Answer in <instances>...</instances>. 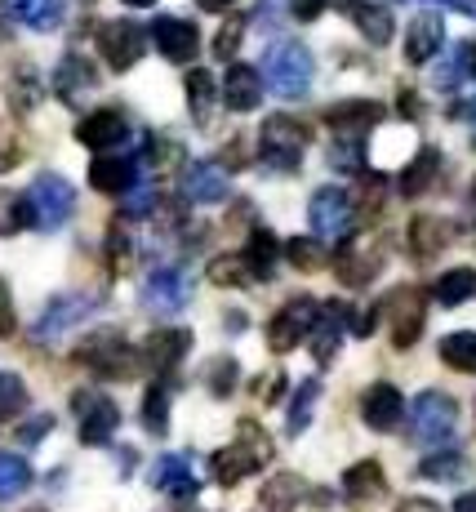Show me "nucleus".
<instances>
[{"label": "nucleus", "mask_w": 476, "mask_h": 512, "mask_svg": "<svg viewBox=\"0 0 476 512\" xmlns=\"http://www.w3.org/2000/svg\"><path fill=\"white\" fill-rule=\"evenodd\" d=\"M361 419L370 423L374 432H396L405 423V397H401V388H392V383H374V388L361 397Z\"/></svg>", "instance_id": "nucleus-13"}, {"label": "nucleus", "mask_w": 476, "mask_h": 512, "mask_svg": "<svg viewBox=\"0 0 476 512\" xmlns=\"http://www.w3.org/2000/svg\"><path fill=\"white\" fill-rule=\"evenodd\" d=\"M339 9H343L347 18H352L356 32H361L370 45H388V41H392V32H396L392 9L374 5V0H339Z\"/></svg>", "instance_id": "nucleus-16"}, {"label": "nucleus", "mask_w": 476, "mask_h": 512, "mask_svg": "<svg viewBox=\"0 0 476 512\" xmlns=\"http://www.w3.org/2000/svg\"><path fill=\"white\" fill-rule=\"evenodd\" d=\"M388 116V107L383 103H370V98H361V103H334L330 112H325V125H330L334 134H365V130H374V125Z\"/></svg>", "instance_id": "nucleus-19"}, {"label": "nucleus", "mask_w": 476, "mask_h": 512, "mask_svg": "<svg viewBox=\"0 0 476 512\" xmlns=\"http://www.w3.org/2000/svg\"><path fill=\"white\" fill-rule=\"evenodd\" d=\"M436 174H441V152L436 147H423L419 156H414L410 165H405L401 174V196H423L428 187L436 183Z\"/></svg>", "instance_id": "nucleus-29"}, {"label": "nucleus", "mask_w": 476, "mask_h": 512, "mask_svg": "<svg viewBox=\"0 0 476 512\" xmlns=\"http://www.w3.org/2000/svg\"><path fill=\"white\" fill-rule=\"evenodd\" d=\"M476 294V272L472 268H450L441 272L432 285V299L441 303V308H459V303H468Z\"/></svg>", "instance_id": "nucleus-30"}, {"label": "nucleus", "mask_w": 476, "mask_h": 512, "mask_svg": "<svg viewBox=\"0 0 476 512\" xmlns=\"http://www.w3.org/2000/svg\"><path fill=\"white\" fill-rule=\"evenodd\" d=\"M352 196L343 187H316L312 201H307V223H312V236L321 245H343L352 236Z\"/></svg>", "instance_id": "nucleus-4"}, {"label": "nucleus", "mask_w": 476, "mask_h": 512, "mask_svg": "<svg viewBox=\"0 0 476 512\" xmlns=\"http://www.w3.org/2000/svg\"><path fill=\"white\" fill-rule=\"evenodd\" d=\"M263 85L272 90L276 98H285V103H299L312 90V76H316V63H312V49L299 45V41H281L267 49L263 58Z\"/></svg>", "instance_id": "nucleus-2"}, {"label": "nucleus", "mask_w": 476, "mask_h": 512, "mask_svg": "<svg viewBox=\"0 0 476 512\" xmlns=\"http://www.w3.org/2000/svg\"><path fill=\"white\" fill-rule=\"evenodd\" d=\"M98 85V76H94V67L85 63L81 54H67L63 63H58V72H54V90L63 103H81V98L89 94Z\"/></svg>", "instance_id": "nucleus-27"}, {"label": "nucleus", "mask_w": 476, "mask_h": 512, "mask_svg": "<svg viewBox=\"0 0 476 512\" xmlns=\"http://www.w3.org/2000/svg\"><path fill=\"white\" fill-rule=\"evenodd\" d=\"M432 5H445V9H459V14H472V0H432Z\"/></svg>", "instance_id": "nucleus-54"}, {"label": "nucleus", "mask_w": 476, "mask_h": 512, "mask_svg": "<svg viewBox=\"0 0 476 512\" xmlns=\"http://www.w3.org/2000/svg\"><path fill=\"white\" fill-rule=\"evenodd\" d=\"M143 428L152 432V437L170 432V388H165V383H152V388L143 392Z\"/></svg>", "instance_id": "nucleus-36"}, {"label": "nucleus", "mask_w": 476, "mask_h": 512, "mask_svg": "<svg viewBox=\"0 0 476 512\" xmlns=\"http://www.w3.org/2000/svg\"><path fill=\"white\" fill-rule=\"evenodd\" d=\"M76 139H81L85 147H94V152H107V147H121L125 139H130V125H125L121 112H89L81 125H76Z\"/></svg>", "instance_id": "nucleus-17"}, {"label": "nucleus", "mask_w": 476, "mask_h": 512, "mask_svg": "<svg viewBox=\"0 0 476 512\" xmlns=\"http://www.w3.org/2000/svg\"><path fill=\"white\" fill-rule=\"evenodd\" d=\"M454 116H463V121H472V130H476V98H468L463 107H454Z\"/></svg>", "instance_id": "nucleus-53"}, {"label": "nucleus", "mask_w": 476, "mask_h": 512, "mask_svg": "<svg viewBox=\"0 0 476 512\" xmlns=\"http://www.w3.org/2000/svg\"><path fill=\"white\" fill-rule=\"evenodd\" d=\"M76 210V187L63 179V174H36L32 187L23 192V201H18V223H27V228L36 232H58L67 219H72Z\"/></svg>", "instance_id": "nucleus-1"}, {"label": "nucleus", "mask_w": 476, "mask_h": 512, "mask_svg": "<svg viewBox=\"0 0 476 512\" xmlns=\"http://www.w3.org/2000/svg\"><path fill=\"white\" fill-rule=\"evenodd\" d=\"M254 277V263L250 254H218L210 263V281L214 285H227V290H241V285H250Z\"/></svg>", "instance_id": "nucleus-35"}, {"label": "nucleus", "mask_w": 476, "mask_h": 512, "mask_svg": "<svg viewBox=\"0 0 476 512\" xmlns=\"http://www.w3.org/2000/svg\"><path fill=\"white\" fill-rule=\"evenodd\" d=\"M419 477L428 481H463L468 477V459H463V450H436L419 464Z\"/></svg>", "instance_id": "nucleus-37"}, {"label": "nucleus", "mask_w": 476, "mask_h": 512, "mask_svg": "<svg viewBox=\"0 0 476 512\" xmlns=\"http://www.w3.org/2000/svg\"><path fill=\"white\" fill-rule=\"evenodd\" d=\"M236 379H241V366H236L232 357H218L210 366V392H214V397H232Z\"/></svg>", "instance_id": "nucleus-44"}, {"label": "nucleus", "mask_w": 476, "mask_h": 512, "mask_svg": "<svg viewBox=\"0 0 476 512\" xmlns=\"http://www.w3.org/2000/svg\"><path fill=\"white\" fill-rule=\"evenodd\" d=\"M0 9L32 32H54L63 23V0H0Z\"/></svg>", "instance_id": "nucleus-25"}, {"label": "nucleus", "mask_w": 476, "mask_h": 512, "mask_svg": "<svg viewBox=\"0 0 476 512\" xmlns=\"http://www.w3.org/2000/svg\"><path fill=\"white\" fill-rule=\"evenodd\" d=\"M441 361L459 374H476V334L472 330H454L441 339Z\"/></svg>", "instance_id": "nucleus-33"}, {"label": "nucleus", "mask_w": 476, "mask_h": 512, "mask_svg": "<svg viewBox=\"0 0 476 512\" xmlns=\"http://www.w3.org/2000/svg\"><path fill=\"white\" fill-rule=\"evenodd\" d=\"M325 9V0H290V14L294 18H303V23H312L316 14Z\"/></svg>", "instance_id": "nucleus-52"}, {"label": "nucleus", "mask_w": 476, "mask_h": 512, "mask_svg": "<svg viewBox=\"0 0 476 512\" xmlns=\"http://www.w3.org/2000/svg\"><path fill=\"white\" fill-rule=\"evenodd\" d=\"M267 459H272V441H267V432L259 428V423H241V437H236L232 446L214 450L210 468H214L218 486H236V481H245L250 472L267 468Z\"/></svg>", "instance_id": "nucleus-3"}, {"label": "nucleus", "mask_w": 476, "mask_h": 512, "mask_svg": "<svg viewBox=\"0 0 476 512\" xmlns=\"http://www.w3.org/2000/svg\"><path fill=\"white\" fill-rule=\"evenodd\" d=\"M187 348H192V330H156L143 343V366L156 374H170L187 357Z\"/></svg>", "instance_id": "nucleus-18"}, {"label": "nucleus", "mask_w": 476, "mask_h": 512, "mask_svg": "<svg viewBox=\"0 0 476 512\" xmlns=\"http://www.w3.org/2000/svg\"><path fill=\"white\" fill-rule=\"evenodd\" d=\"M392 321V348H414L423 334V321H428V294L414 290V285H401L392 290V299L383 303Z\"/></svg>", "instance_id": "nucleus-8"}, {"label": "nucleus", "mask_w": 476, "mask_h": 512, "mask_svg": "<svg viewBox=\"0 0 476 512\" xmlns=\"http://www.w3.org/2000/svg\"><path fill=\"white\" fill-rule=\"evenodd\" d=\"M245 27H250V18H227L223 32L214 36V58H232L236 45H241V36H245Z\"/></svg>", "instance_id": "nucleus-47"}, {"label": "nucleus", "mask_w": 476, "mask_h": 512, "mask_svg": "<svg viewBox=\"0 0 476 512\" xmlns=\"http://www.w3.org/2000/svg\"><path fill=\"white\" fill-rule=\"evenodd\" d=\"M445 45V23L441 14H419L410 23V36H405V58H410L414 67H423L428 58H436V49Z\"/></svg>", "instance_id": "nucleus-23"}, {"label": "nucleus", "mask_w": 476, "mask_h": 512, "mask_svg": "<svg viewBox=\"0 0 476 512\" xmlns=\"http://www.w3.org/2000/svg\"><path fill=\"white\" fill-rule=\"evenodd\" d=\"M49 428H54V419L41 415V419H32V423H23V428H18V441H23V446H32V441H41Z\"/></svg>", "instance_id": "nucleus-51"}, {"label": "nucleus", "mask_w": 476, "mask_h": 512, "mask_svg": "<svg viewBox=\"0 0 476 512\" xmlns=\"http://www.w3.org/2000/svg\"><path fill=\"white\" fill-rule=\"evenodd\" d=\"M339 147H334L330 161L339 165V170H361V147H356V134H339Z\"/></svg>", "instance_id": "nucleus-49"}, {"label": "nucleus", "mask_w": 476, "mask_h": 512, "mask_svg": "<svg viewBox=\"0 0 476 512\" xmlns=\"http://www.w3.org/2000/svg\"><path fill=\"white\" fill-rule=\"evenodd\" d=\"M454 512H476V490H472V495H463L459 504H454Z\"/></svg>", "instance_id": "nucleus-56"}, {"label": "nucleus", "mask_w": 476, "mask_h": 512, "mask_svg": "<svg viewBox=\"0 0 476 512\" xmlns=\"http://www.w3.org/2000/svg\"><path fill=\"white\" fill-rule=\"evenodd\" d=\"M125 196H130V201H125V214H130V219L156 210V187H152V183H138V179H134V187H130Z\"/></svg>", "instance_id": "nucleus-48"}, {"label": "nucleus", "mask_w": 476, "mask_h": 512, "mask_svg": "<svg viewBox=\"0 0 476 512\" xmlns=\"http://www.w3.org/2000/svg\"><path fill=\"white\" fill-rule=\"evenodd\" d=\"M125 5H134V9H143V5H156V0H125Z\"/></svg>", "instance_id": "nucleus-57"}, {"label": "nucleus", "mask_w": 476, "mask_h": 512, "mask_svg": "<svg viewBox=\"0 0 476 512\" xmlns=\"http://www.w3.org/2000/svg\"><path fill=\"white\" fill-rule=\"evenodd\" d=\"M143 49H147V36L130 18H112V23L98 27V54L107 58L112 72H130L138 58H143Z\"/></svg>", "instance_id": "nucleus-9"}, {"label": "nucleus", "mask_w": 476, "mask_h": 512, "mask_svg": "<svg viewBox=\"0 0 476 512\" xmlns=\"http://www.w3.org/2000/svg\"><path fill=\"white\" fill-rule=\"evenodd\" d=\"M472 210H476V183H472Z\"/></svg>", "instance_id": "nucleus-58"}, {"label": "nucleus", "mask_w": 476, "mask_h": 512, "mask_svg": "<svg viewBox=\"0 0 476 512\" xmlns=\"http://www.w3.org/2000/svg\"><path fill=\"white\" fill-rule=\"evenodd\" d=\"M472 72H476V45H472Z\"/></svg>", "instance_id": "nucleus-59"}, {"label": "nucleus", "mask_w": 476, "mask_h": 512, "mask_svg": "<svg viewBox=\"0 0 476 512\" xmlns=\"http://www.w3.org/2000/svg\"><path fill=\"white\" fill-rule=\"evenodd\" d=\"M343 486H347V499H356V504H374V499H383V468L374 464V459H365V464L347 468L343 472Z\"/></svg>", "instance_id": "nucleus-28"}, {"label": "nucleus", "mask_w": 476, "mask_h": 512, "mask_svg": "<svg viewBox=\"0 0 476 512\" xmlns=\"http://www.w3.org/2000/svg\"><path fill=\"white\" fill-rule=\"evenodd\" d=\"M316 401H321V379H307L303 388L294 392L290 410H285V432H290V437H299V432H307V423H312Z\"/></svg>", "instance_id": "nucleus-34"}, {"label": "nucleus", "mask_w": 476, "mask_h": 512, "mask_svg": "<svg viewBox=\"0 0 476 512\" xmlns=\"http://www.w3.org/2000/svg\"><path fill=\"white\" fill-rule=\"evenodd\" d=\"M281 254H285V259H290L299 272H312V268H321L325 245L316 241V236H290V241L281 245Z\"/></svg>", "instance_id": "nucleus-40"}, {"label": "nucleus", "mask_w": 476, "mask_h": 512, "mask_svg": "<svg viewBox=\"0 0 476 512\" xmlns=\"http://www.w3.org/2000/svg\"><path fill=\"white\" fill-rule=\"evenodd\" d=\"M27 486H32V468H27V459L0 450V504H14L18 495H27Z\"/></svg>", "instance_id": "nucleus-32"}, {"label": "nucleus", "mask_w": 476, "mask_h": 512, "mask_svg": "<svg viewBox=\"0 0 476 512\" xmlns=\"http://www.w3.org/2000/svg\"><path fill=\"white\" fill-rule=\"evenodd\" d=\"M152 41L170 63H192L196 49H201V32H196V23H187V18H156Z\"/></svg>", "instance_id": "nucleus-14"}, {"label": "nucleus", "mask_w": 476, "mask_h": 512, "mask_svg": "<svg viewBox=\"0 0 476 512\" xmlns=\"http://www.w3.org/2000/svg\"><path fill=\"white\" fill-rule=\"evenodd\" d=\"M468 72H472V45H454L450 58H445V63L432 72V85H436V90H459Z\"/></svg>", "instance_id": "nucleus-39"}, {"label": "nucleus", "mask_w": 476, "mask_h": 512, "mask_svg": "<svg viewBox=\"0 0 476 512\" xmlns=\"http://www.w3.org/2000/svg\"><path fill=\"white\" fill-rule=\"evenodd\" d=\"M285 9H290V0H259L250 14V23L259 27V32H276V27L285 23Z\"/></svg>", "instance_id": "nucleus-46"}, {"label": "nucleus", "mask_w": 476, "mask_h": 512, "mask_svg": "<svg viewBox=\"0 0 476 512\" xmlns=\"http://www.w3.org/2000/svg\"><path fill=\"white\" fill-rule=\"evenodd\" d=\"M303 147H307V130L290 116H272L263 125V139H259V161L267 170H299L303 161Z\"/></svg>", "instance_id": "nucleus-6"}, {"label": "nucleus", "mask_w": 476, "mask_h": 512, "mask_svg": "<svg viewBox=\"0 0 476 512\" xmlns=\"http://www.w3.org/2000/svg\"><path fill=\"white\" fill-rule=\"evenodd\" d=\"M76 361H85L94 374H130L134 357H130V343L121 334H94L76 348Z\"/></svg>", "instance_id": "nucleus-12"}, {"label": "nucleus", "mask_w": 476, "mask_h": 512, "mask_svg": "<svg viewBox=\"0 0 476 512\" xmlns=\"http://www.w3.org/2000/svg\"><path fill=\"white\" fill-rule=\"evenodd\" d=\"M76 410H85L81 415V441L85 446H103V441L121 428V410H116L107 397H76Z\"/></svg>", "instance_id": "nucleus-20"}, {"label": "nucleus", "mask_w": 476, "mask_h": 512, "mask_svg": "<svg viewBox=\"0 0 476 512\" xmlns=\"http://www.w3.org/2000/svg\"><path fill=\"white\" fill-rule=\"evenodd\" d=\"M89 312H94V294H58V299H49L41 321H36V339L41 343H63L67 334L89 317Z\"/></svg>", "instance_id": "nucleus-10"}, {"label": "nucleus", "mask_w": 476, "mask_h": 512, "mask_svg": "<svg viewBox=\"0 0 476 512\" xmlns=\"http://www.w3.org/2000/svg\"><path fill=\"white\" fill-rule=\"evenodd\" d=\"M343 303H321L316 308V326H312V352L321 366H330L334 352H339V339H343Z\"/></svg>", "instance_id": "nucleus-24"}, {"label": "nucleus", "mask_w": 476, "mask_h": 512, "mask_svg": "<svg viewBox=\"0 0 476 512\" xmlns=\"http://www.w3.org/2000/svg\"><path fill=\"white\" fill-rule=\"evenodd\" d=\"M138 179V165L130 161V156H98L94 165H89V183H94V192H130Z\"/></svg>", "instance_id": "nucleus-26"}, {"label": "nucleus", "mask_w": 476, "mask_h": 512, "mask_svg": "<svg viewBox=\"0 0 476 512\" xmlns=\"http://www.w3.org/2000/svg\"><path fill=\"white\" fill-rule=\"evenodd\" d=\"M405 419H410V437L419 441V446H441V441L454 432V423H459V406H454V397L428 388L414 397V406L405 410Z\"/></svg>", "instance_id": "nucleus-5"}, {"label": "nucleus", "mask_w": 476, "mask_h": 512, "mask_svg": "<svg viewBox=\"0 0 476 512\" xmlns=\"http://www.w3.org/2000/svg\"><path fill=\"white\" fill-rule=\"evenodd\" d=\"M214 103H218V90H214V76L210 72H187V107H192L196 125H210L214 121Z\"/></svg>", "instance_id": "nucleus-31"}, {"label": "nucleus", "mask_w": 476, "mask_h": 512, "mask_svg": "<svg viewBox=\"0 0 476 512\" xmlns=\"http://www.w3.org/2000/svg\"><path fill=\"white\" fill-rule=\"evenodd\" d=\"M152 486L174 499H192L196 490H201V481H196V468L187 455H165L161 464L152 468Z\"/></svg>", "instance_id": "nucleus-22"}, {"label": "nucleus", "mask_w": 476, "mask_h": 512, "mask_svg": "<svg viewBox=\"0 0 476 512\" xmlns=\"http://www.w3.org/2000/svg\"><path fill=\"white\" fill-rule=\"evenodd\" d=\"M223 103L232 107V112H254V107L263 103V76L245 63H232L223 76Z\"/></svg>", "instance_id": "nucleus-21"}, {"label": "nucleus", "mask_w": 476, "mask_h": 512, "mask_svg": "<svg viewBox=\"0 0 476 512\" xmlns=\"http://www.w3.org/2000/svg\"><path fill=\"white\" fill-rule=\"evenodd\" d=\"M316 308H321V303H312V299L285 303V308L272 317V326H267V348H272V352L299 348L307 334H312V326H316Z\"/></svg>", "instance_id": "nucleus-11"}, {"label": "nucleus", "mask_w": 476, "mask_h": 512, "mask_svg": "<svg viewBox=\"0 0 476 512\" xmlns=\"http://www.w3.org/2000/svg\"><path fill=\"white\" fill-rule=\"evenodd\" d=\"M187 299H192V277H187L183 268H152L143 281V303L147 312H156V317H178V312L187 308Z\"/></svg>", "instance_id": "nucleus-7"}, {"label": "nucleus", "mask_w": 476, "mask_h": 512, "mask_svg": "<svg viewBox=\"0 0 476 512\" xmlns=\"http://www.w3.org/2000/svg\"><path fill=\"white\" fill-rule=\"evenodd\" d=\"M250 263H254V277H272V268H276V254H281V241H276L267 228H259L250 236Z\"/></svg>", "instance_id": "nucleus-41"}, {"label": "nucleus", "mask_w": 476, "mask_h": 512, "mask_svg": "<svg viewBox=\"0 0 476 512\" xmlns=\"http://www.w3.org/2000/svg\"><path fill=\"white\" fill-rule=\"evenodd\" d=\"M299 495H303V481L299 477H276L272 486L263 490V504L272 508V512H281V508H290Z\"/></svg>", "instance_id": "nucleus-43"}, {"label": "nucleus", "mask_w": 476, "mask_h": 512, "mask_svg": "<svg viewBox=\"0 0 476 512\" xmlns=\"http://www.w3.org/2000/svg\"><path fill=\"white\" fill-rule=\"evenodd\" d=\"M379 272V254H339V277L347 285H370Z\"/></svg>", "instance_id": "nucleus-42"}, {"label": "nucleus", "mask_w": 476, "mask_h": 512, "mask_svg": "<svg viewBox=\"0 0 476 512\" xmlns=\"http://www.w3.org/2000/svg\"><path fill=\"white\" fill-rule=\"evenodd\" d=\"M18 326V317H14V294H9V281H0V339H9Z\"/></svg>", "instance_id": "nucleus-50"}, {"label": "nucleus", "mask_w": 476, "mask_h": 512, "mask_svg": "<svg viewBox=\"0 0 476 512\" xmlns=\"http://www.w3.org/2000/svg\"><path fill=\"white\" fill-rule=\"evenodd\" d=\"M27 406V388L18 374H5L0 370V415H14V410Z\"/></svg>", "instance_id": "nucleus-45"}, {"label": "nucleus", "mask_w": 476, "mask_h": 512, "mask_svg": "<svg viewBox=\"0 0 476 512\" xmlns=\"http://www.w3.org/2000/svg\"><path fill=\"white\" fill-rule=\"evenodd\" d=\"M196 5H201V9H210V14H223V9L232 5V0H196Z\"/></svg>", "instance_id": "nucleus-55"}, {"label": "nucleus", "mask_w": 476, "mask_h": 512, "mask_svg": "<svg viewBox=\"0 0 476 512\" xmlns=\"http://www.w3.org/2000/svg\"><path fill=\"white\" fill-rule=\"evenodd\" d=\"M441 245H450V223H441V219H414L410 223V250L419 254V259L436 254Z\"/></svg>", "instance_id": "nucleus-38"}, {"label": "nucleus", "mask_w": 476, "mask_h": 512, "mask_svg": "<svg viewBox=\"0 0 476 512\" xmlns=\"http://www.w3.org/2000/svg\"><path fill=\"white\" fill-rule=\"evenodd\" d=\"M187 196H192L196 205H214V201H227V192H232V179H227V165L223 161H196L192 170H187Z\"/></svg>", "instance_id": "nucleus-15"}]
</instances>
